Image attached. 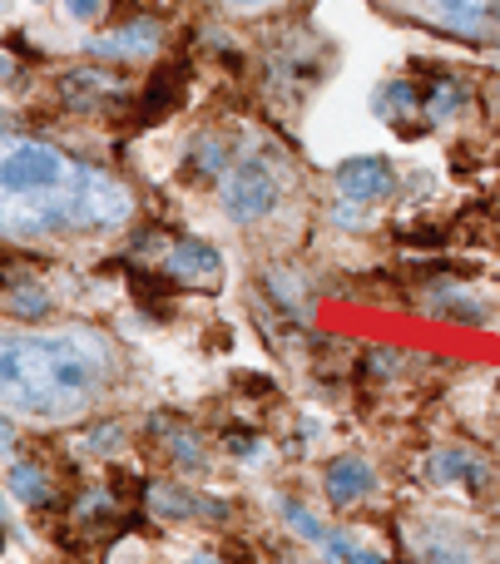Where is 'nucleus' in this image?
<instances>
[{
    "label": "nucleus",
    "instance_id": "obj_18",
    "mask_svg": "<svg viewBox=\"0 0 500 564\" xmlns=\"http://www.w3.org/2000/svg\"><path fill=\"white\" fill-rule=\"evenodd\" d=\"M59 6H65L69 20H99L105 15V0H59Z\"/></svg>",
    "mask_w": 500,
    "mask_h": 564
},
{
    "label": "nucleus",
    "instance_id": "obj_10",
    "mask_svg": "<svg viewBox=\"0 0 500 564\" xmlns=\"http://www.w3.org/2000/svg\"><path fill=\"white\" fill-rule=\"evenodd\" d=\"M486 460L476 456V451L466 446H436L432 456H426V480L432 486H466V490H481L486 486Z\"/></svg>",
    "mask_w": 500,
    "mask_h": 564
},
{
    "label": "nucleus",
    "instance_id": "obj_16",
    "mask_svg": "<svg viewBox=\"0 0 500 564\" xmlns=\"http://www.w3.org/2000/svg\"><path fill=\"white\" fill-rule=\"evenodd\" d=\"M6 490H10V500H15V506H45V500H50V480H45V470L30 466V460H10V470H6Z\"/></svg>",
    "mask_w": 500,
    "mask_h": 564
},
{
    "label": "nucleus",
    "instance_id": "obj_4",
    "mask_svg": "<svg viewBox=\"0 0 500 564\" xmlns=\"http://www.w3.org/2000/svg\"><path fill=\"white\" fill-rule=\"evenodd\" d=\"M382 15L436 30L476 50H500V0H372Z\"/></svg>",
    "mask_w": 500,
    "mask_h": 564
},
{
    "label": "nucleus",
    "instance_id": "obj_15",
    "mask_svg": "<svg viewBox=\"0 0 500 564\" xmlns=\"http://www.w3.org/2000/svg\"><path fill=\"white\" fill-rule=\"evenodd\" d=\"M432 312H436V317L466 322V327H481V322H486V302L471 297L466 288H432Z\"/></svg>",
    "mask_w": 500,
    "mask_h": 564
},
{
    "label": "nucleus",
    "instance_id": "obj_8",
    "mask_svg": "<svg viewBox=\"0 0 500 564\" xmlns=\"http://www.w3.org/2000/svg\"><path fill=\"white\" fill-rule=\"evenodd\" d=\"M164 273L178 282V288L194 292H214L224 282V258H218L214 243H198V238H184L164 253Z\"/></svg>",
    "mask_w": 500,
    "mask_h": 564
},
{
    "label": "nucleus",
    "instance_id": "obj_12",
    "mask_svg": "<svg viewBox=\"0 0 500 564\" xmlns=\"http://www.w3.org/2000/svg\"><path fill=\"white\" fill-rule=\"evenodd\" d=\"M323 480H327V500H333L337 510L357 506V500H367L377 490V470H372V460H362V456H337Z\"/></svg>",
    "mask_w": 500,
    "mask_h": 564
},
{
    "label": "nucleus",
    "instance_id": "obj_25",
    "mask_svg": "<svg viewBox=\"0 0 500 564\" xmlns=\"http://www.w3.org/2000/svg\"><path fill=\"white\" fill-rule=\"evenodd\" d=\"M0 6H6V0H0Z\"/></svg>",
    "mask_w": 500,
    "mask_h": 564
},
{
    "label": "nucleus",
    "instance_id": "obj_19",
    "mask_svg": "<svg viewBox=\"0 0 500 564\" xmlns=\"http://www.w3.org/2000/svg\"><path fill=\"white\" fill-rule=\"evenodd\" d=\"M218 6H228V10H278V6H287V0H218Z\"/></svg>",
    "mask_w": 500,
    "mask_h": 564
},
{
    "label": "nucleus",
    "instance_id": "obj_14",
    "mask_svg": "<svg viewBox=\"0 0 500 564\" xmlns=\"http://www.w3.org/2000/svg\"><path fill=\"white\" fill-rule=\"evenodd\" d=\"M149 506H154V516L159 520H194V516H224V506L218 500H194L188 490H178V486H154L149 490Z\"/></svg>",
    "mask_w": 500,
    "mask_h": 564
},
{
    "label": "nucleus",
    "instance_id": "obj_1",
    "mask_svg": "<svg viewBox=\"0 0 500 564\" xmlns=\"http://www.w3.org/2000/svg\"><path fill=\"white\" fill-rule=\"evenodd\" d=\"M134 218V194L115 174L0 124V238L50 243L69 234H109Z\"/></svg>",
    "mask_w": 500,
    "mask_h": 564
},
{
    "label": "nucleus",
    "instance_id": "obj_11",
    "mask_svg": "<svg viewBox=\"0 0 500 564\" xmlns=\"http://www.w3.org/2000/svg\"><path fill=\"white\" fill-rule=\"evenodd\" d=\"M283 520H287V525H293V535H297V540H307V545H317V550H323V560L347 564V560L357 555V545L343 535V530L323 525V520H317L307 506H297V500H283Z\"/></svg>",
    "mask_w": 500,
    "mask_h": 564
},
{
    "label": "nucleus",
    "instance_id": "obj_17",
    "mask_svg": "<svg viewBox=\"0 0 500 564\" xmlns=\"http://www.w3.org/2000/svg\"><path fill=\"white\" fill-rule=\"evenodd\" d=\"M6 307L15 312L20 322H40L50 312V292L40 288L35 278H20V282H10V292H6Z\"/></svg>",
    "mask_w": 500,
    "mask_h": 564
},
{
    "label": "nucleus",
    "instance_id": "obj_26",
    "mask_svg": "<svg viewBox=\"0 0 500 564\" xmlns=\"http://www.w3.org/2000/svg\"><path fill=\"white\" fill-rule=\"evenodd\" d=\"M40 6H45V0H40Z\"/></svg>",
    "mask_w": 500,
    "mask_h": 564
},
{
    "label": "nucleus",
    "instance_id": "obj_24",
    "mask_svg": "<svg viewBox=\"0 0 500 564\" xmlns=\"http://www.w3.org/2000/svg\"><path fill=\"white\" fill-rule=\"evenodd\" d=\"M188 564H224V560H214V555H194Z\"/></svg>",
    "mask_w": 500,
    "mask_h": 564
},
{
    "label": "nucleus",
    "instance_id": "obj_2",
    "mask_svg": "<svg viewBox=\"0 0 500 564\" xmlns=\"http://www.w3.org/2000/svg\"><path fill=\"white\" fill-rule=\"evenodd\" d=\"M119 377V351L105 332L50 327L0 332V406L35 421H75Z\"/></svg>",
    "mask_w": 500,
    "mask_h": 564
},
{
    "label": "nucleus",
    "instance_id": "obj_6",
    "mask_svg": "<svg viewBox=\"0 0 500 564\" xmlns=\"http://www.w3.org/2000/svg\"><path fill=\"white\" fill-rule=\"evenodd\" d=\"M85 50L95 59H124V65H134V59H154L159 50H164V25H159L154 15H134V20H124V25L95 35Z\"/></svg>",
    "mask_w": 500,
    "mask_h": 564
},
{
    "label": "nucleus",
    "instance_id": "obj_9",
    "mask_svg": "<svg viewBox=\"0 0 500 564\" xmlns=\"http://www.w3.org/2000/svg\"><path fill=\"white\" fill-rule=\"evenodd\" d=\"M372 115L382 119V124H392L396 134H416V129L426 124L422 89L406 85V79H387V85L372 95Z\"/></svg>",
    "mask_w": 500,
    "mask_h": 564
},
{
    "label": "nucleus",
    "instance_id": "obj_3",
    "mask_svg": "<svg viewBox=\"0 0 500 564\" xmlns=\"http://www.w3.org/2000/svg\"><path fill=\"white\" fill-rule=\"evenodd\" d=\"M214 188H218V204H224L228 224L253 228V224H268V218L283 208L287 178H283V164H278V159L258 154V149H238Z\"/></svg>",
    "mask_w": 500,
    "mask_h": 564
},
{
    "label": "nucleus",
    "instance_id": "obj_22",
    "mask_svg": "<svg viewBox=\"0 0 500 564\" xmlns=\"http://www.w3.org/2000/svg\"><path fill=\"white\" fill-rule=\"evenodd\" d=\"M347 564H387V560H382V555H367V550H357V555L347 560Z\"/></svg>",
    "mask_w": 500,
    "mask_h": 564
},
{
    "label": "nucleus",
    "instance_id": "obj_5",
    "mask_svg": "<svg viewBox=\"0 0 500 564\" xmlns=\"http://www.w3.org/2000/svg\"><path fill=\"white\" fill-rule=\"evenodd\" d=\"M406 550L416 564H481V550L456 520H406Z\"/></svg>",
    "mask_w": 500,
    "mask_h": 564
},
{
    "label": "nucleus",
    "instance_id": "obj_21",
    "mask_svg": "<svg viewBox=\"0 0 500 564\" xmlns=\"http://www.w3.org/2000/svg\"><path fill=\"white\" fill-rule=\"evenodd\" d=\"M486 99H491V109H496V119H500V79H491V85H486Z\"/></svg>",
    "mask_w": 500,
    "mask_h": 564
},
{
    "label": "nucleus",
    "instance_id": "obj_20",
    "mask_svg": "<svg viewBox=\"0 0 500 564\" xmlns=\"http://www.w3.org/2000/svg\"><path fill=\"white\" fill-rule=\"evenodd\" d=\"M15 426H10V421H0V456H15Z\"/></svg>",
    "mask_w": 500,
    "mask_h": 564
},
{
    "label": "nucleus",
    "instance_id": "obj_23",
    "mask_svg": "<svg viewBox=\"0 0 500 564\" xmlns=\"http://www.w3.org/2000/svg\"><path fill=\"white\" fill-rule=\"evenodd\" d=\"M10 75H15V59H6V55H0V79H10Z\"/></svg>",
    "mask_w": 500,
    "mask_h": 564
},
{
    "label": "nucleus",
    "instance_id": "obj_7",
    "mask_svg": "<svg viewBox=\"0 0 500 564\" xmlns=\"http://www.w3.org/2000/svg\"><path fill=\"white\" fill-rule=\"evenodd\" d=\"M333 188H337V198H352L362 208L387 204L396 194V169L387 159H347V164H337Z\"/></svg>",
    "mask_w": 500,
    "mask_h": 564
},
{
    "label": "nucleus",
    "instance_id": "obj_13",
    "mask_svg": "<svg viewBox=\"0 0 500 564\" xmlns=\"http://www.w3.org/2000/svg\"><path fill=\"white\" fill-rule=\"evenodd\" d=\"M422 109H426V124L432 129H452L471 115V85L466 79H436L432 89H422Z\"/></svg>",
    "mask_w": 500,
    "mask_h": 564
}]
</instances>
